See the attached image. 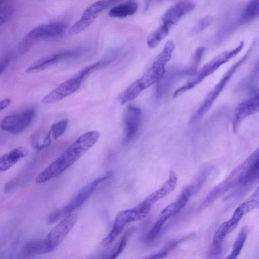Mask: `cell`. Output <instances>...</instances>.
Here are the masks:
<instances>
[{
    "instance_id": "5b68a950",
    "label": "cell",
    "mask_w": 259,
    "mask_h": 259,
    "mask_svg": "<svg viewBox=\"0 0 259 259\" xmlns=\"http://www.w3.org/2000/svg\"><path fill=\"white\" fill-rule=\"evenodd\" d=\"M258 205L259 191L257 188L250 199L236 208L228 220L224 222L218 227L213 236L212 245L221 246L224 239L233 231L241 219L245 214L257 208Z\"/></svg>"
},
{
    "instance_id": "603a6c76",
    "label": "cell",
    "mask_w": 259,
    "mask_h": 259,
    "mask_svg": "<svg viewBox=\"0 0 259 259\" xmlns=\"http://www.w3.org/2000/svg\"><path fill=\"white\" fill-rule=\"evenodd\" d=\"M138 8V5L135 1H126L111 8L109 15L113 18H125L135 14Z\"/></svg>"
},
{
    "instance_id": "277c9868",
    "label": "cell",
    "mask_w": 259,
    "mask_h": 259,
    "mask_svg": "<svg viewBox=\"0 0 259 259\" xmlns=\"http://www.w3.org/2000/svg\"><path fill=\"white\" fill-rule=\"evenodd\" d=\"M254 45V44H253L245 54L228 70L219 81L210 91L199 108L192 116L190 121L191 123H197L208 112L232 75L238 67L248 58L252 50Z\"/></svg>"
},
{
    "instance_id": "4dcf8cb0",
    "label": "cell",
    "mask_w": 259,
    "mask_h": 259,
    "mask_svg": "<svg viewBox=\"0 0 259 259\" xmlns=\"http://www.w3.org/2000/svg\"><path fill=\"white\" fill-rule=\"evenodd\" d=\"M14 12V9L11 6L7 5L0 6V26L9 21Z\"/></svg>"
},
{
    "instance_id": "f1b7e54d",
    "label": "cell",
    "mask_w": 259,
    "mask_h": 259,
    "mask_svg": "<svg viewBox=\"0 0 259 259\" xmlns=\"http://www.w3.org/2000/svg\"><path fill=\"white\" fill-rule=\"evenodd\" d=\"M213 21L211 16H205L199 20L194 25L189 31L190 35H195L201 32L211 25Z\"/></svg>"
},
{
    "instance_id": "9c48e42d",
    "label": "cell",
    "mask_w": 259,
    "mask_h": 259,
    "mask_svg": "<svg viewBox=\"0 0 259 259\" xmlns=\"http://www.w3.org/2000/svg\"><path fill=\"white\" fill-rule=\"evenodd\" d=\"M177 183V177L176 173L174 171H170L168 179L162 186L149 194L135 207L140 219L145 217L158 201L169 195L175 189Z\"/></svg>"
},
{
    "instance_id": "4fadbf2b",
    "label": "cell",
    "mask_w": 259,
    "mask_h": 259,
    "mask_svg": "<svg viewBox=\"0 0 259 259\" xmlns=\"http://www.w3.org/2000/svg\"><path fill=\"white\" fill-rule=\"evenodd\" d=\"M35 114L34 109L30 108L21 112L6 116L2 120L0 127L12 134L20 133L30 124Z\"/></svg>"
},
{
    "instance_id": "5bb4252c",
    "label": "cell",
    "mask_w": 259,
    "mask_h": 259,
    "mask_svg": "<svg viewBox=\"0 0 259 259\" xmlns=\"http://www.w3.org/2000/svg\"><path fill=\"white\" fill-rule=\"evenodd\" d=\"M78 220L77 215L71 213L66 215L49 233L45 240L51 251L56 248L71 231Z\"/></svg>"
},
{
    "instance_id": "52a82bcc",
    "label": "cell",
    "mask_w": 259,
    "mask_h": 259,
    "mask_svg": "<svg viewBox=\"0 0 259 259\" xmlns=\"http://www.w3.org/2000/svg\"><path fill=\"white\" fill-rule=\"evenodd\" d=\"M66 24L61 21L38 26L30 30L20 42L18 51L20 54L27 53L38 41L42 39L61 36L65 31Z\"/></svg>"
},
{
    "instance_id": "8992f818",
    "label": "cell",
    "mask_w": 259,
    "mask_h": 259,
    "mask_svg": "<svg viewBox=\"0 0 259 259\" xmlns=\"http://www.w3.org/2000/svg\"><path fill=\"white\" fill-rule=\"evenodd\" d=\"M174 48V42L172 40L168 41L151 67L140 78L136 80L142 91L157 83L162 78L166 71V64L170 60Z\"/></svg>"
},
{
    "instance_id": "2e32d148",
    "label": "cell",
    "mask_w": 259,
    "mask_h": 259,
    "mask_svg": "<svg viewBox=\"0 0 259 259\" xmlns=\"http://www.w3.org/2000/svg\"><path fill=\"white\" fill-rule=\"evenodd\" d=\"M139 220L140 218L135 207L120 212L114 220L112 229L103 239L101 245L103 246L109 245L118 237L127 224Z\"/></svg>"
},
{
    "instance_id": "ffe728a7",
    "label": "cell",
    "mask_w": 259,
    "mask_h": 259,
    "mask_svg": "<svg viewBox=\"0 0 259 259\" xmlns=\"http://www.w3.org/2000/svg\"><path fill=\"white\" fill-rule=\"evenodd\" d=\"M141 110L135 106L127 108L125 114V141L128 142L138 131L141 122Z\"/></svg>"
},
{
    "instance_id": "7a4b0ae2",
    "label": "cell",
    "mask_w": 259,
    "mask_h": 259,
    "mask_svg": "<svg viewBox=\"0 0 259 259\" xmlns=\"http://www.w3.org/2000/svg\"><path fill=\"white\" fill-rule=\"evenodd\" d=\"M258 161L259 149L257 148L246 159L234 168L227 177L209 192L201 203L199 208V211H202L211 205L231 188H236L248 169Z\"/></svg>"
},
{
    "instance_id": "d6a6232c",
    "label": "cell",
    "mask_w": 259,
    "mask_h": 259,
    "mask_svg": "<svg viewBox=\"0 0 259 259\" xmlns=\"http://www.w3.org/2000/svg\"><path fill=\"white\" fill-rule=\"evenodd\" d=\"M10 59L8 58L0 60V75L8 67Z\"/></svg>"
},
{
    "instance_id": "d4e9b609",
    "label": "cell",
    "mask_w": 259,
    "mask_h": 259,
    "mask_svg": "<svg viewBox=\"0 0 259 259\" xmlns=\"http://www.w3.org/2000/svg\"><path fill=\"white\" fill-rule=\"evenodd\" d=\"M24 250L29 255L44 254L52 251L45 239L27 243Z\"/></svg>"
},
{
    "instance_id": "4316f807",
    "label": "cell",
    "mask_w": 259,
    "mask_h": 259,
    "mask_svg": "<svg viewBox=\"0 0 259 259\" xmlns=\"http://www.w3.org/2000/svg\"><path fill=\"white\" fill-rule=\"evenodd\" d=\"M142 92L136 81L131 84L119 97V102L124 104L136 98Z\"/></svg>"
},
{
    "instance_id": "ac0fdd59",
    "label": "cell",
    "mask_w": 259,
    "mask_h": 259,
    "mask_svg": "<svg viewBox=\"0 0 259 259\" xmlns=\"http://www.w3.org/2000/svg\"><path fill=\"white\" fill-rule=\"evenodd\" d=\"M258 93L257 92L237 106L233 118V130L234 133L236 132L238 127L244 119L258 112Z\"/></svg>"
},
{
    "instance_id": "3957f363",
    "label": "cell",
    "mask_w": 259,
    "mask_h": 259,
    "mask_svg": "<svg viewBox=\"0 0 259 259\" xmlns=\"http://www.w3.org/2000/svg\"><path fill=\"white\" fill-rule=\"evenodd\" d=\"M244 42L241 41L235 48L224 51L213 58L207 63L192 80L178 88L173 94L176 98L183 93L189 90L200 83L203 80L213 73L222 65L236 56L243 49Z\"/></svg>"
},
{
    "instance_id": "7c38bea8",
    "label": "cell",
    "mask_w": 259,
    "mask_h": 259,
    "mask_svg": "<svg viewBox=\"0 0 259 259\" xmlns=\"http://www.w3.org/2000/svg\"><path fill=\"white\" fill-rule=\"evenodd\" d=\"M118 1H98L90 5L83 12L81 18L75 23L70 30L72 35H77L88 28L98 15L104 10Z\"/></svg>"
},
{
    "instance_id": "484cf974",
    "label": "cell",
    "mask_w": 259,
    "mask_h": 259,
    "mask_svg": "<svg viewBox=\"0 0 259 259\" xmlns=\"http://www.w3.org/2000/svg\"><path fill=\"white\" fill-rule=\"evenodd\" d=\"M169 30L160 26L148 36L147 44L149 47H156L168 34Z\"/></svg>"
},
{
    "instance_id": "f546056e",
    "label": "cell",
    "mask_w": 259,
    "mask_h": 259,
    "mask_svg": "<svg viewBox=\"0 0 259 259\" xmlns=\"http://www.w3.org/2000/svg\"><path fill=\"white\" fill-rule=\"evenodd\" d=\"M245 243V240L241 236L236 237L232 247L231 253L225 259H237Z\"/></svg>"
},
{
    "instance_id": "cb8c5ba5",
    "label": "cell",
    "mask_w": 259,
    "mask_h": 259,
    "mask_svg": "<svg viewBox=\"0 0 259 259\" xmlns=\"http://www.w3.org/2000/svg\"><path fill=\"white\" fill-rule=\"evenodd\" d=\"M259 14V1H250L245 7L238 20L237 24L242 25L258 18Z\"/></svg>"
},
{
    "instance_id": "44dd1931",
    "label": "cell",
    "mask_w": 259,
    "mask_h": 259,
    "mask_svg": "<svg viewBox=\"0 0 259 259\" xmlns=\"http://www.w3.org/2000/svg\"><path fill=\"white\" fill-rule=\"evenodd\" d=\"M28 153L25 147H18L0 156V173L8 170Z\"/></svg>"
},
{
    "instance_id": "1f68e13d",
    "label": "cell",
    "mask_w": 259,
    "mask_h": 259,
    "mask_svg": "<svg viewBox=\"0 0 259 259\" xmlns=\"http://www.w3.org/2000/svg\"><path fill=\"white\" fill-rule=\"evenodd\" d=\"M168 253V250H162L158 252L153 253L144 259H163L167 256Z\"/></svg>"
},
{
    "instance_id": "ba28073f",
    "label": "cell",
    "mask_w": 259,
    "mask_h": 259,
    "mask_svg": "<svg viewBox=\"0 0 259 259\" xmlns=\"http://www.w3.org/2000/svg\"><path fill=\"white\" fill-rule=\"evenodd\" d=\"M193 194L191 185L183 189L178 198L166 206L160 212L156 222L147 234L146 239L147 241H153L157 237L165 223L184 207Z\"/></svg>"
},
{
    "instance_id": "836d02e7",
    "label": "cell",
    "mask_w": 259,
    "mask_h": 259,
    "mask_svg": "<svg viewBox=\"0 0 259 259\" xmlns=\"http://www.w3.org/2000/svg\"><path fill=\"white\" fill-rule=\"evenodd\" d=\"M11 102V100L9 98L4 99L0 101V111L3 110L8 107Z\"/></svg>"
},
{
    "instance_id": "6da1fadb",
    "label": "cell",
    "mask_w": 259,
    "mask_h": 259,
    "mask_svg": "<svg viewBox=\"0 0 259 259\" xmlns=\"http://www.w3.org/2000/svg\"><path fill=\"white\" fill-rule=\"evenodd\" d=\"M100 136V133L95 130L82 134L37 176L35 182L44 183L66 171L96 143Z\"/></svg>"
},
{
    "instance_id": "8fae6325",
    "label": "cell",
    "mask_w": 259,
    "mask_h": 259,
    "mask_svg": "<svg viewBox=\"0 0 259 259\" xmlns=\"http://www.w3.org/2000/svg\"><path fill=\"white\" fill-rule=\"evenodd\" d=\"M198 64L194 62L188 67H174L169 69L162 78L157 83L156 94L157 97H161L167 94L174 84L181 78L193 75L196 71Z\"/></svg>"
},
{
    "instance_id": "d6986e66",
    "label": "cell",
    "mask_w": 259,
    "mask_h": 259,
    "mask_svg": "<svg viewBox=\"0 0 259 259\" xmlns=\"http://www.w3.org/2000/svg\"><path fill=\"white\" fill-rule=\"evenodd\" d=\"M76 53L72 51H62L42 57L31 64L25 70L31 74L40 72L62 60L71 57Z\"/></svg>"
},
{
    "instance_id": "e0dca14e",
    "label": "cell",
    "mask_w": 259,
    "mask_h": 259,
    "mask_svg": "<svg viewBox=\"0 0 259 259\" xmlns=\"http://www.w3.org/2000/svg\"><path fill=\"white\" fill-rule=\"evenodd\" d=\"M196 7L194 2L180 1L170 7L162 16V26L170 30V28L186 14L193 10Z\"/></svg>"
},
{
    "instance_id": "9a60e30c",
    "label": "cell",
    "mask_w": 259,
    "mask_h": 259,
    "mask_svg": "<svg viewBox=\"0 0 259 259\" xmlns=\"http://www.w3.org/2000/svg\"><path fill=\"white\" fill-rule=\"evenodd\" d=\"M83 78L77 74L64 81L44 97L41 102L45 104L59 101L75 92L80 87Z\"/></svg>"
},
{
    "instance_id": "30bf717a",
    "label": "cell",
    "mask_w": 259,
    "mask_h": 259,
    "mask_svg": "<svg viewBox=\"0 0 259 259\" xmlns=\"http://www.w3.org/2000/svg\"><path fill=\"white\" fill-rule=\"evenodd\" d=\"M112 175V171H108L104 176L96 179L90 184L83 187L68 204L62 209L56 210L58 219L71 214L74 210L80 207L90 197L98 185L110 178Z\"/></svg>"
},
{
    "instance_id": "83f0119b",
    "label": "cell",
    "mask_w": 259,
    "mask_h": 259,
    "mask_svg": "<svg viewBox=\"0 0 259 259\" xmlns=\"http://www.w3.org/2000/svg\"><path fill=\"white\" fill-rule=\"evenodd\" d=\"M68 123V120L65 119L52 124L48 134L51 139L55 140L61 136L66 130Z\"/></svg>"
},
{
    "instance_id": "7402d4cb",
    "label": "cell",
    "mask_w": 259,
    "mask_h": 259,
    "mask_svg": "<svg viewBox=\"0 0 259 259\" xmlns=\"http://www.w3.org/2000/svg\"><path fill=\"white\" fill-rule=\"evenodd\" d=\"M118 55L119 50L118 49H111L108 50L100 59L85 67L77 74L84 78L91 73L109 65L116 60Z\"/></svg>"
}]
</instances>
